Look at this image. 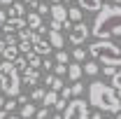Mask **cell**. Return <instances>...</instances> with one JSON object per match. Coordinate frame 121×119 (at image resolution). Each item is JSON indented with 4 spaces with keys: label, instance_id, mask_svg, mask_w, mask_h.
Listing matches in <instances>:
<instances>
[{
    "label": "cell",
    "instance_id": "1",
    "mask_svg": "<svg viewBox=\"0 0 121 119\" xmlns=\"http://www.w3.org/2000/svg\"><path fill=\"white\" fill-rule=\"evenodd\" d=\"M91 33L98 40L121 37V5H117V2H105L100 7V12L95 14V21L91 26Z\"/></svg>",
    "mask_w": 121,
    "mask_h": 119
},
{
    "label": "cell",
    "instance_id": "2",
    "mask_svg": "<svg viewBox=\"0 0 121 119\" xmlns=\"http://www.w3.org/2000/svg\"><path fill=\"white\" fill-rule=\"evenodd\" d=\"M89 103L100 112H109V114L121 112V98L112 89V84H103L98 79L89 84Z\"/></svg>",
    "mask_w": 121,
    "mask_h": 119
},
{
    "label": "cell",
    "instance_id": "3",
    "mask_svg": "<svg viewBox=\"0 0 121 119\" xmlns=\"http://www.w3.org/2000/svg\"><path fill=\"white\" fill-rule=\"evenodd\" d=\"M89 54L103 65H114L121 68V47H117L112 40H95L89 47Z\"/></svg>",
    "mask_w": 121,
    "mask_h": 119
},
{
    "label": "cell",
    "instance_id": "4",
    "mask_svg": "<svg viewBox=\"0 0 121 119\" xmlns=\"http://www.w3.org/2000/svg\"><path fill=\"white\" fill-rule=\"evenodd\" d=\"M0 89L7 98H16L21 93V75L14 70L12 61L0 63Z\"/></svg>",
    "mask_w": 121,
    "mask_h": 119
},
{
    "label": "cell",
    "instance_id": "5",
    "mask_svg": "<svg viewBox=\"0 0 121 119\" xmlns=\"http://www.w3.org/2000/svg\"><path fill=\"white\" fill-rule=\"evenodd\" d=\"M63 119H91V112H89V103H84L82 98H75L70 101L65 112H63Z\"/></svg>",
    "mask_w": 121,
    "mask_h": 119
},
{
    "label": "cell",
    "instance_id": "6",
    "mask_svg": "<svg viewBox=\"0 0 121 119\" xmlns=\"http://www.w3.org/2000/svg\"><path fill=\"white\" fill-rule=\"evenodd\" d=\"M68 33H70L68 37H70V42H72V45H82V42L91 35V28L84 23V21H79V23H72V28L68 30Z\"/></svg>",
    "mask_w": 121,
    "mask_h": 119
},
{
    "label": "cell",
    "instance_id": "7",
    "mask_svg": "<svg viewBox=\"0 0 121 119\" xmlns=\"http://www.w3.org/2000/svg\"><path fill=\"white\" fill-rule=\"evenodd\" d=\"M51 49H54V47H51V42H49L47 37H40V40L33 42V51H35L37 56H49Z\"/></svg>",
    "mask_w": 121,
    "mask_h": 119
},
{
    "label": "cell",
    "instance_id": "8",
    "mask_svg": "<svg viewBox=\"0 0 121 119\" xmlns=\"http://www.w3.org/2000/svg\"><path fill=\"white\" fill-rule=\"evenodd\" d=\"M28 14V9H26V2H21V0H16L9 5V19H26Z\"/></svg>",
    "mask_w": 121,
    "mask_h": 119
},
{
    "label": "cell",
    "instance_id": "9",
    "mask_svg": "<svg viewBox=\"0 0 121 119\" xmlns=\"http://www.w3.org/2000/svg\"><path fill=\"white\" fill-rule=\"evenodd\" d=\"M23 28H26V19H9V16H7V21L2 26L5 33H19V30H23Z\"/></svg>",
    "mask_w": 121,
    "mask_h": 119
},
{
    "label": "cell",
    "instance_id": "10",
    "mask_svg": "<svg viewBox=\"0 0 121 119\" xmlns=\"http://www.w3.org/2000/svg\"><path fill=\"white\" fill-rule=\"evenodd\" d=\"M21 82H23V84H30V87L40 84V70H37V68H28L26 73L21 75Z\"/></svg>",
    "mask_w": 121,
    "mask_h": 119
},
{
    "label": "cell",
    "instance_id": "11",
    "mask_svg": "<svg viewBox=\"0 0 121 119\" xmlns=\"http://www.w3.org/2000/svg\"><path fill=\"white\" fill-rule=\"evenodd\" d=\"M49 14H51V19H56V21H60V23H63V21H68V7H65L63 2L51 5V12H49Z\"/></svg>",
    "mask_w": 121,
    "mask_h": 119
},
{
    "label": "cell",
    "instance_id": "12",
    "mask_svg": "<svg viewBox=\"0 0 121 119\" xmlns=\"http://www.w3.org/2000/svg\"><path fill=\"white\" fill-rule=\"evenodd\" d=\"M47 40L51 42L54 49H60V47L65 45V37H63V33H60V30H49V33H47Z\"/></svg>",
    "mask_w": 121,
    "mask_h": 119
},
{
    "label": "cell",
    "instance_id": "13",
    "mask_svg": "<svg viewBox=\"0 0 121 119\" xmlns=\"http://www.w3.org/2000/svg\"><path fill=\"white\" fill-rule=\"evenodd\" d=\"M77 5H79L84 12H100L103 0H77Z\"/></svg>",
    "mask_w": 121,
    "mask_h": 119
},
{
    "label": "cell",
    "instance_id": "14",
    "mask_svg": "<svg viewBox=\"0 0 121 119\" xmlns=\"http://www.w3.org/2000/svg\"><path fill=\"white\" fill-rule=\"evenodd\" d=\"M26 26L33 30H40V26H42V16L37 14V12H28L26 14Z\"/></svg>",
    "mask_w": 121,
    "mask_h": 119
},
{
    "label": "cell",
    "instance_id": "15",
    "mask_svg": "<svg viewBox=\"0 0 121 119\" xmlns=\"http://www.w3.org/2000/svg\"><path fill=\"white\" fill-rule=\"evenodd\" d=\"M84 75V70H82V63H72V65H68V77H70V82H79V77Z\"/></svg>",
    "mask_w": 121,
    "mask_h": 119
},
{
    "label": "cell",
    "instance_id": "16",
    "mask_svg": "<svg viewBox=\"0 0 121 119\" xmlns=\"http://www.w3.org/2000/svg\"><path fill=\"white\" fill-rule=\"evenodd\" d=\"M44 84H47L51 91H60L63 87H65V84H63V79H60V77H56V75H47Z\"/></svg>",
    "mask_w": 121,
    "mask_h": 119
},
{
    "label": "cell",
    "instance_id": "17",
    "mask_svg": "<svg viewBox=\"0 0 121 119\" xmlns=\"http://www.w3.org/2000/svg\"><path fill=\"white\" fill-rule=\"evenodd\" d=\"M12 65H14V70H16L19 75H23L26 70H28V59H26L23 54H19V56H16V59L12 61Z\"/></svg>",
    "mask_w": 121,
    "mask_h": 119
},
{
    "label": "cell",
    "instance_id": "18",
    "mask_svg": "<svg viewBox=\"0 0 121 119\" xmlns=\"http://www.w3.org/2000/svg\"><path fill=\"white\" fill-rule=\"evenodd\" d=\"M68 19L72 21V23H79L82 19H84V9L77 5V7H68Z\"/></svg>",
    "mask_w": 121,
    "mask_h": 119
},
{
    "label": "cell",
    "instance_id": "19",
    "mask_svg": "<svg viewBox=\"0 0 121 119\" xmlns=\"http://www.w3.org/2000/svg\"><path fill=\"white\" fill-rule=\"evenodd\" d=\"M58 91H51V89H47V93H44V101H42V103H44V107H51V105H56L58 103Z\"/></svg>",
    "mask_w": 121,
    "mask_h": 119
},
{
    "label": "cell",
    "instance_id": "20",
    "mask_svg": "<svg viewBox=\"0 0 121 119\" xmlns=\"http://www.w3.org/2000/svg\"><path fill=\"white\" fill-rule=\"evenodd\" d=\"M2 56H5V61H14L16 56H19V47L16 45H7V49L2 51Z\"/></svg>",
    "mask_w": 121,
    "mask_h": 119
},
{
    "label": "cell",
    "instance_id": "21",
    "mask_svg": "<svg viewBox=\"0 0 121 119\" xmlns=\"http://www.w3.org/2000/svg\"><path fill=\"white\" fill-rule=\"evenodd\" d=\"M82 70H84V75H91V77H93V75H98L100 68H98V63H95V61H89V63H84V65H82Z\"/></svg>",
    "mask_w": 121,
    "mask_h": 119
},
{
    "label": "cell",
    "instance_id": "22",
    "mask_svg": "<svg viewBox=\"0 0 121 119\" xmlns=\"http://www.w3.org/2000/svg\"><path fill=\"white\" fill-rule=\"evenodd\" d=\"M35 112H37V110H35V105L30 103H26V105H21V119H26V117H35Z\"/></svg>",
    "mask_w": 121,
    "mask_h": 119
},
{
    "label": "cell",
    "instance_id": "23",
    "mask_svg": "<svg viewBox=\"0 0 121 119\" xmlns=\"http://www.w3.org/2000/svg\"><path fill=\"white\" fill-rule=\"evenodd\" d=\"M112 89L117 91V96L121 98V68L114 73V77H112Z\"/></svg>",
    "mask_w": 121,
    "mask_h": 119
},
{
    "label": "cell",
    "instance_id": "24",
    "mask_svg": "<svg viewBox=\"0 0 121 119\" xmlns=\"http://www.w3.org/2000/svg\"><path fill=\"white\" fill-rule=\"evenodd\" d=\"M26 59H28V68H42V56H37L35 51H33V54H28Z\"/></svg>",
    "mask_w": 121,
    "mask_h": 119
},
{
    "label": "cell",
    "instance_id": "25",
    "mask_svg": "<svg viewBox=\"0 0 121 119\" xmlns=\"http://www.w3.org/2000/svg\"><path fill=\"white\" fill-rule=\"evenodd\" d=\"M19 54H23V56H28V54H33V42H19Z\"/></svg>",
    "mask_w": 121,
    "mask_h": 119
},
{
    "label": "cell",
    "instance_id": "26",
    "mask_svg": "<svg viewBox=\"0 0 121 119\" xmlns=\"http://www.w3.org/2000/svg\"><path fill=\"white\" fill-rule=\"evenodd\" d=\"M68 61H70V54L63 51V49H58V51H56V63H65V65H68Z\"/></svg>",
    "mask_w": 121,
    "mask_h": 119
},
{
    "label": "cell",
    "instance_id": "27",
    "mask_svg": "<svg viewBox=\"0 0 121 119\" xmlns=\"http://www.w3.org/2000/svg\"><path fill=\"white\" fill-rule=\"evenodd\" d=\"M54 75H56V77L68 75V65H65V63H56V65H54Z\"/></svg>",
    "mask_w": 121,
    "mask_h": 119
},
{
    "label": "cell",
    "instance_id": "28",
    "mask_svg": "<svg viewBox=\"0 0 121 119\" xmlns=\"http://www.w3.org/2000/svg\"><path fill=\"white\" fill-rule=\"evenodd\" d=\"M44 93H47L44 89L37 87V89H33V93H30V101H44Z\"/></svg>",
    "mask_w": 121,
    "mask_h": 119
},
{
    "label": "cell",
    "instance_id": "29",
    "mask_svg": "<svg viewBox=\"0 0 121 119\" xmlns=\"http://www.w3.org/2000/svg\"><path fill=\"white\" fill-rule=\"evenodd\" d=\"M72 59H75L77 63H82V61L86 59V51H84V49H82V47H77L75 51H72Z\"/></svg>",
    "mask_w": 121,
    "mask_h": 119
},
{
    "label": "cell",
    "instance_id": "30",
    "mask_svg": "<svg viewBox=\"0 0 121 119\" xmlns=\"http://www.w3.org/2000/svg\"><path fill=\"white\" fill-rule=\"evenodd\" d=\"M47 12H51V7L47 5V0H42V2H37V14H40V16H44Z\"/></svg>",
    "mask_w": 121,
    "mask_h": 119
},
{
    "label": "cell",
    "instance_id": "31",
    "mask_svg": "<svg viewBox=\"0 0 121 119\" xmlns=\"http://www.w3.org/2000/svg\"><path fill=\"white\" fill-rule=\"evenodd\" d=\"M58 96L63 101H70V98H72V89H70V87H63V89L58 91Z\"/></svg>",
    "mask_w": 121,
    "mask_h": 119
},
{
    "label": "cell",
    "instance_id": "32",
    "mask_svg": "<svg viewBox=\"0 0 121 119\" xmlns=\"http://www.w3.org/2000/svg\"><path fill=\"white\" fill-rule=\"evenodd\" d=\"M70 89H72V96H79V93L84 91V84H82V82H72V87H70Z\"/></svg>",
    "mask_w": 121,
    "mask_h": 119
},
{
    "label": "cell",
    "instance_id": "33",
    "mask_svg": "<svg viewBox=\"0 0 121 119\" xmlns=\"http://www.w3.org/2000/svg\"><path fill=\"white\" fill-rule=\"evenodd\" d=\"M35 119H49V107H40L35 112Z\"/></svg>",
    "mask_w": 121,
    "mask_h": 119
},
{
    "label": "cell",
    "instance_id": "34",
    "mask_svg": "<svg viewBox=\"0 0 121 119\" xmlns=\"http://www.w3.org/2000/svg\"><path fill=\"white\" fill-rule=\"evenodd\" d=\"M117 70H119V68H114V65H103V75H107V77H114Z\"/></svg>",
    "mask_w": 121,
    "mask_h": 119
},
{
    "label": "cell",
    "instance_id": "35",
    "mask_svg": "<svg viewBox=\"0 0 121 119\" xmlns=\"http://www.w3.org/2000/svg\"><path fill=\"white\" fill-rule=\"evenodd\" d=\"M14 107H16V103H14V101H12V98H7V101H5V107H2V110H5L7 114H9V112H12Z\"/></svg>",
    "mask_w": 121,
    "mask_h": 119
},
{
    "label": "cell",
    "instance_id": "36",
    "mask_svg": "<svg viewBox=\"0 0 121 119\" xmlns=\"http://www.w3.org/2000/svg\"><path fill=\"white\" fill-rule=\"evenodd\" d=\"M49 30H63V23L56 21V19H51V21H49Z\"/></svg>",
    "mask_w": 121,
    "mask_h": 119
},
{
    "label": "cell",
    "instance_id": "37",
    "mask_svg": "<svg viewBox=\"0 0 121 119\" xmlns=\"http://www.w3.org/2000/svg\"><path fill=\"white\" fill-rule=\"evenodd\" d=\"M54 65H56V61H51V59L42 61V68H44V70H54Z\"/></svg>",
    "mask_w": 121,
    "mask_h": 119
},
{
    "label": "cell",
    "instance_id": "38",
    "mask_svg": "<svg viewBox=\"0 0 121 119\" xmlns=\"http://www.w3.org/2000/svg\"><path fill=\"white\" fill-rule=\"evenodd\" d=\"M54 107H56V110H58V112H63V110H65V107H68V101H63V98H58V103L54 105Z\"/></svg>",
    "mask_w": 121,
    "mask_h": 119
},
{
    "label": "cell",
    "instance_id": "39",
    "mask_svg": "<svg viewBox=\"0 0 121 119\" xmlns=\"http://www.w3.org/2000/svg\"><path fill=\"white\" fill-rule=\"evenodd\" d=\"M16 103H19V105H26V103H28V98H26V96H21V93H19V96H16Z\"/></svg>",
    "mask_w": 121,
    "mask_h": 119
},
{
    "label": "cell",
    "instance_id": "40",
    "mask_svg": "<svg viewBox=\"0 0 121 119\" xmlns=\"http://www.w3.org/2000/svg\"><path fill=\"white\" fill-rule=\"evenodd\" d=\"M21 2H26V5H30L33 9H37V0H21Z\"/></svg>",
    "mask_w": 121,
    "mask_h": 119
},
{
    "label": "cell",
    "instance_id": "41",
    "mask_svg": "<svg viewBox=\"0 0 121 119\" xmlns=\"http://www.w3.org/2000/svg\"><path fill=\"white\" fill-rule=\"evenodd\" d=\"M5 21H7V14H5V12H2V9H0V28H2V26H5Z\"/></svg>",
    "mask_w": 121,
    "mask_h": 119
},
{
    "label": "cell",
    "instance_id": "42",
    "mask_svg": "<svg viewBox=\"0 0 121 119\" xmlns=\"http://www.w3.org/2000/svg\"><path fill=\"white\" fill-rule=\"evenodd\" d=\"M5 49H7V42H5V40H0V54H2Z\"/></svg>",
    "mask_w": 121,
    "mask_h": 119
},
{
    "label": "cell",
    "instance_id": "43",
    "mask_svg": "<svg viewBox=\"0 0 121 119\" xmlns=\"http://www.w3.org/2000/svg\"><path fill=\"white\" fill-rule=\"evenodd\" d=\"M91 119H103V114H100V110H98V112H93V114H91Z\"/></svg>",
    "mask_w": 121,
    "mask_h": 119
},
{
    "label": "cell",
    "instance_id": "44",
    "mask_svg": "<svg viewBox=\"0 0 121 119\" xmlns=\"http://www.w3.org/2000/svg\"><path fill=\"white\" fill-rule=\"evenodd\" d=\"M5 101H7V98H5V96H0V110L5 107Z\"/></svg>",
    "mask_w": 121,
    "mask_h": 119
},
{
    "label": "cell",
    "instance_id": "45",
    "mask_svg": "<svg viewBox=\"0 0 121 119\" xmlns=\"http://www.w3.org/2000/svg\"><path fill=\"white\" fill-rule=\"evenodd\" d=\"M2 5H12V2H16V0H0Z\"/></svg>",
    "mask_w": 121,
    "mask_h": 119
},
{
    "label": "cell",
    "instance_id": "46",
    "mask_svg": "<svg viewBox=\"0 0 121 119\" xmlns=\"http://www.w3.org/2000/svg\"><path fill=\"white\" fill-rule=\"evenodd\" d=\"M7 117V112H5V110H0V119H5Z\"/></svg>",
    "mask_w": 121,
    "mask_h": 119
},
{
    "label": "cell",
    "instance_id": "47",
    "mask_svg": "<svg viewBox=\"0 0 121 119\" xmlns=\"http://www.w3.org/2000/svg\"><path fill=\"white\" fill-rule=\"evenodd\" d=\"M51 119H63V114H54V117H51Z\"/></svg>",
    "mask_w": 121,
    "mask_h": 119
},
{
    "label": "cell",
    "instance_id": "48",
    "mask_svg": "<svg viewBox=\"0 0 121 119\" xmlns=\"http://www.w3.org/2000/svg\"><path fill=\"white\" fill-rule=\"evenodd\" d=\"M107 2H117V5H121V0H107Z\"/></svg>",
    "mask_w": 121,
    "mask_h": 119
},
{
    "label": "cell",
    "instance_id": "49",
    "mask_svg": "<svg viewBox=\"0 0 121 119\" xmlns=\"http://www.w3.org/2000/svg\"><path fill=\"white\" fill-rule=\"evenodd\" d=\"M51 2H54V5H58V2H63V0H51Z\"/></svg>",
    "mask_w": 121,
    "mask_h": 119
},
{
    "label": "cell",
    "instance_id": "50",
    "mask_svg": "<svg viewBox=\"0 0 121 119\" xmlns=\"http://www.w3.org/2000/svg\"><path fill=\"white\" fill-rule=\"evenodd\" d=\"M5 119H19V117H12V114H9V117H5Z\"/></svg>",
    "mask_w": 121,
    "mask_h": 119
},
{
    "label": "cell",
    "instance_id": "51",
    "mask_svg": "<svg viewBox=\"0 0 121 119\" xmlns=\"http://www.w3.org/2000/svg\"><path fill=\"white\" fill-rule=\"evenodd\" d=\"M117 119H121V112H117Z\"/></svg>",
    "mask_w": 121,
    "mask_h": 119
},
{
    "label": "cell",
    "instance_id": "52",
    "mask_svg": "<svg viewBox=\"0 0 121 119\" xmlns=\"http://www.w3.org/2000/svg\"><path fill=\"white\" fill-rule=\"evenodd\" d=\"M19 119H21V117H19ZM26 119H35V117H26Z\"/></svg>",
    "mask_w": 121,
    "mask_h": 119
},
{
    "label": "cell",
    "instance_id": "53",
    "mask_svg": "<svg viewBox=\"0 0 121 119\" xmlns=\"http://www.w3.org/2000/svg\"><path fill=\"white\" fill-rule=\"evenodd\" d=\"M65 2H72V0H65Z\"/></svg>",
    "mask_w": 121,
    "mask_h": 119
},
{
    "label": "cell",
    "instance_id": "54",
    "mask_svg": "<svg viewBox=\"0 0 121 119\" xmlns=\"http://www.w3.org/2000/svg\"><path fill=\"white\" fill-rule=\"evenodd\" d=\"M0 7H2V2H0Z\"/></svg>",
    "mask_w": 121,
    "mask_h": 119
}]
</instances>
